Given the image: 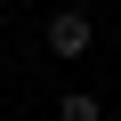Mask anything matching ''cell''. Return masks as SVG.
Instances as JSON below:
<instances>
[{
    "mask_svg": "<svg viewBox=\"0 0 121 121\" xmlns=\"http://www.w3.org/2000/svg\"><path fill=\"white\" fill-rule=\"evenodd\" d=\"M48 48L65 56V65H81V56L97 48V16H89V8H56V16H48Z\"/></svg>",
    "mask_w": 121,
    "mask_h": 121,
    "instance_id": "1",
    "label": "cell"
},
{
    "mask_svg": "<svg viewBox=\"0 0 121 121\" xmlns=\"http://www.w3.org/2000/svg\"><path fill=\"white\" fill-rule=\"evenodd\" d=\"M56 121H105V105L89 89H65V97H56Z\"/></svg>",
    "mask_w": 121,
    "mask_h": 121,
    "instance_id": "2",
    "label": "cell"
}]
</instances>
